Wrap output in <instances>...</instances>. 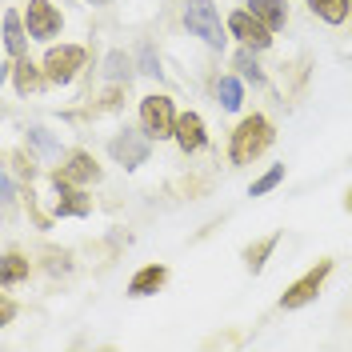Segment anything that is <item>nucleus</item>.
<instances>
[{
    "label": "nucleus",
    "mask_w": 352,
    "mask_h": 352,
    "mask_svg": "<svg viewBox=\"0 0 352 352\" xmlns=\"http://www.w3.org/2000/svg\"><path fill=\"white\" fill-rule=\"evenodd\" d=\"M276 244H280V232H272V236H264V241L248 244V248H244V261H248V268H252V272H261L264 261L272 256V248H276Z\"/></svg>",
    "instance_id": "16"
},
{
    "label": "nucleus",
    "mask_w": 352,
    "mask_h": 352,
    "mask_svg": "<svg viewBox=\"0 0 352 352\" xmlns=\"http://www.w3.org/2000/svg\"><path fill=\"white\" fill-rule=\"evenodd\" d=\"M236 68H241V76H248V80H256V85H261V80H264L261 65H256V60L248 56V48H244V52H236Z\"/></svg>",
    "instance_id": "22"
},
{
    "label": "nucleus",
    "mask_w": 352,
    "mask_h": 352,
    "mask_svg": "<svg viewBox=\"0 0 352 352\" xmlns=\"http://www.w3.org/2000/svg\"><path fill=\"white\" fill-rule=\"evenodd\" d=\"M76 68H85V48L80 44H60V48H48L44 56V76L52 85H68L76 76Z\"/></svg>",
    "instance_id": "5"
},
{
    "label": "nucleus",
    "mask_w": 352,
    "mask_h": 352,
    "mask_svg": "<svg viewBox=\"0 0 352 352\" xmlns=\"http://www.w3.org/2000/svg\"><path fill=\"white\" fill-rule=\"evenodd\" d=\"M28 140H32L41 153H56V140H52V136H48L44 129H32V132H28Z\"/></svg>",
    "instance_id": "24"
},
{
    "label": "nucleus",
    "mask_w": 352,
    "mask_h": 352,
    "mask_svg": "<svg viewBox=\"0 0 352 352\" xmlns=\"http://www.w3.org/2000/svg\"><path fill=\"white\" fill-rule=\"evenodd\" d=\"M329 272H332V261L324 256V261H316L312 268H308L300 280H292V285L285 288V296H280V308H305V305H312L316 300V292L324 288V280H329Z\"/></svg>",
    "instance_id": "3"
},
{
    "label": "nucleus",
    "mask_w": 352,
    "mask_h": 352,
    "mask_svg": "<svg viewBox=\"0 0 352 352\" xmlns=\"http://www.w3.org/2000/svg\"><path fill=\"white\" fill-rule=\"evenodd\" d=\"M140 72H148V76H160V68H156V52H153V44H140Z\"/></svg>",
    "instance_id": "23"
},
{
    "label": "nucleus",
    "mask_w": 352,
    "mask_h": 352,
    "mask_svg": "<svg viewBox=\"0 0 352 352\" xmlns=\"http://www.w3.org/2000/svg\"><path fill=\"white\" fill-rule=\"evenodd\" d=\"M56 176L68 180V184H88V180H96V176H100V168H96V160H92L88 153H72L65 164L56 168Z\"/></svg>",
    "instance_id": "10"
},
{
    "label": "nucleus",
    "mask_w": 352,
    "mask_h": 352,
    "mask_svg": "<svg viewBox=\"0 0 352 352\" xmlns=\"http://www.w3.org/2000/svg\"><path fill=\"white\" fill-rule=\"evenodd\" d=\"M312 16H320L324 24H344L352 12V0H308Z\"/></svg>",
    "instance_id": "14"
},
{
    "label": "nucleus",
    "mask_w": 352,
    "mask_h": 352,
    "mask_svg": "<svg viewBox=\"0 0 352 352\" xmlns=\"http://www.w3.org/2000/svg\"><path fill=\"white\" fill-rule=\"evenodd\" d=\"M24 28H21V12L16 8H8L4 12V48H8V56H24Z\"/></svg>",
    "instance_id": "15"
},
{
    "label": "nucleus",
    "mask_w": 352,
    "mask_h": 352,
    "mask_svg": "<svg viewBox=\"0 0 352 352\" xmlns=\"http://www.w3.org/2000/svg\"><path fill=\"white\" fill-rule=\"evenodd\" d=\"M164 280H168V268L164 264H144L129 280V296H153V292L164 288Z\"/></svg>",
    "instance_id": "11"
},
{
    "label": "nucleus",
    "mask_w": 352,
    "mask_h": 352,
    "mask_svg": "<svg viewBox=\"0 0 352 352\" xmlns=\"http://www.w3.org/2000/svg\"><path fill=\"white\" fill-rule=\"evenodd\" d=\"M228 32L241 36L244 48H268V44H272V28H268L261 16H252L248 8H241V12L228 16Z\"/></svg>",
    "instance_id": "7"
},
{
    "label": "nucleus",
    "mask_w": 352,
    "mask_h": 352,
    "mask_svg": "<svg viewBox=\"0 0 352 352\" xmlns=\"http://www.w3.org/2000/svg\"><path fill=\"white\" fill-rule=\"evenodd\" d=\"M12 316H16V305H8V300H4V305H0V324H8Z\"/></svg>",
    "instance_id": "25"
},
{
    "label": "nucleus",
    "mask_w": 352,
    "mask_h": 352,
    "mask_svg": "<svg viewBox=\"0 0 352 352\" xmlns=\"http://www.w3.org/2000/svg\"><path fill=\"white\" fill-rule=\"evenodd\" d=\"M109 153H112V160H116V164H124V168H140V164L148 160V136L124 129L109 144Z\"/></svg>",
    "instance_id": "8"
},
{
    "label": "nucleus",
    "mask_w": 352,
    "mask_h": 352,
    "mask_svg": "<svg viewBox=\"0 0 352 352\" xmlns=\"http://www.w3.org/2000/svg\"><path fill=\"white\" fill-rule=\"evenodd\" d=\"M280 180H285V164H272V168H268V173H264L252 188H248V192H252V197H264V192H272Z\"/></svg>",
    "instance_id": "20"
},
{
    "label": "nucleus",
    "mask_w": 352,
    "mask_h": 352,
    "mask_svg": "<svg viewBox=\"0 0 352 352\" xmlns=\"http://www.w3.org/2000/svg\"><path fill=\"white\" fill-rule=\"evenodd\" d=\"M184 24H188V32H197L208 48H220V44H224L220 12H217L212 0H188V4H184Z\"/></svg>",
    "instance_id": "2"
},
{
    "label": "nucleus",
    "mask_w": 352,
    "mask_h": 352,
    "mask_svg": "<svg viewBox=\"0 0 352 352\" xmlns=\"http://www.w3.org/2000/svg\"><path fill=\"white\" fill-rule=\"evenodd\" d=\"M176 144H180V153H200L204 144H208V132H204V120H200L197 112H184V116H176Z\"/></svg>",
    "instance_id": "9"
},
{
    "label": "nucleus",
    "mask_w": 352,
    "mask_h": 352,
    "mask_svg": "<svg viewBox=\"0 0 352 352\" xmlns=\"http://www.w3.org/2000/svg\"><path fill=\"white\" fill-rule=\"evenodd\" d=\"M272 124H268V116H261V112H252V116H244L241 124H236V132H232V140H228V160L232 164H252L256 156L272 144Z\"/></svg>",
    "instance_id": "1"
},
{
    "label": "nucleus",
    "mask_w": 352,
    "mask_h": 352,
    "mask_svg": "<svg viewBox=\"0 0 352 352\" xmlns=\"http://www.w3.org/2000/svg\"><path fill=\"white\" fill-rule=\"evenodd\" d=\"M217 96H220V104H224L228 112H236V109H241V100H244L241 85H236L232 76H220V80H217Z\"/></svg>",
    "instance_id": "19"
},
{
    "label": "nucleus",
    "mask_w": 352,
    "mask_h": 352,
    "mask_svg": "<svg viewBox=\"0 0 352 352\" xmlns=\"http://www.w3.org/2000/svg\"><path fill=\"white\" fill-rule=\"evenodd\" d=\"M12 72H16V92H21V96H28V92H36V88H41V72H36L32 60H21Z\"/></svg>",
    "instance_id": "18"
},
{
    "label": "nucleus",
    "mask_w": 352,
    "mask_h": 352,
    "mask_svg": "<svg viewBox=\"0 0 352 352\" xmlns=\"http://www.w3.org/2000/svg\"><path fill=\"white\" fill-rule=\"evenodd\" d=\"M129 56L124 52H109V60H104V76L109 80H129Z\"/></svg>",
    "instance_id": "21"
},
{
    "label": "nucleus",
    "mask_w": 352,
    "mask_h": 352,
    "mask_svg": "<svg viewBox=\"0 0 352 352\" xmlns=\"http://www.w3.org/2000/svg\"><path fill=\"white\" fill-rule=\"evenodd\" d=\"M24 21H28V36L32 41H52L60 32V24H65L60 12H56V4H48V0H28Z\"/></svg>",
    "instance_id": "6"
},
{
    "label": "nucleus",
    "mask_w": 352,
    "mask_h": 352,
    "mask_svg": "<svg viewBox=\"0 0 352 352\" xmlns=\"http://www.w3.org/2000/svg\"><path fill=\"white\" fill-rule=\"evenodd\" d=\"M52 184H56V192H60V204H56V212L60 217H88V200L85 192H80V184H68V180H60V176H52Z\"/></svg>",
    "instance_id": "12"
},
{
    "label": "nucleus",
    "mask_w": 352,
    "mask_h": 352,
    "mask_svg": "<svg viewBox=\"0 0 352 352\" xmlns=\"http://www.w3.org/2000/svg\"><path fill=\"white\" fill-rule=\"evenodd\" d=\"M24 276H28V261H24L21 252H8L4 268H0V285L8 288V285H16V280H24Z\"/></svg>",
    "instance_id": "17"
},
{
    "label": "nucleus",
    "mask_w": 352,
    "mask_h": 352,
    "mask_svg": "<svg viewBox=\"0 0 352 352\" xmlns=\"http://www.w3.org/2000/svg\"><path fill=\"white\" fill-rule=\"evenodd\" d=\"M88 4H96V8H109L112 0H88Z\"/></svg>",
    "instance_id": "26"
},
{
    "label": "nucleus",
    "mask_w": 352,
    "mask_h": 352,
    "mask_svg": "<svg viewBox=\"0 0 352 352\" xmlns=\"http://www.w3.org/2000/svg\"><path fill=\"white\" fill-rule=\"evenodd\" d=\"M344 204H349V217H352V192H349V200H344Z\"/></svg>",
    "instance_id": "27"
},
{
    "label": "nucleus",
    "mask_w": 352,
    "mask_h": 352,
    "mask_svg": "<svg viewBox=\"0 0 352 352\" xmlns=\"http://www.w3.org/2000/svg\"><path fill=\"white\" fill-rule=\"evenodd\" d=\"M140 124H144V132L148 136H156V140H168V136H176V112H173V100L168 96H144L140 100Z\"/></svg>",
    "instance_id": "4"
},
{
    "label": "nucleus",
    "mask_w": 352,
    "mask_h": 352,
    "mask_svg": "<svg viewBox=\"0 0 352 352\" xmlns=\"http://www.w3.org/2000/svg\"><path fill=\"white\" fill-rule=\"evenodd\" d=\"M244 4H248V12H252V16H261L272 32H276V28H285V21H288L285 0H244Z\"/></svg>",
    "instance_id": "13"
}]
</instances>
